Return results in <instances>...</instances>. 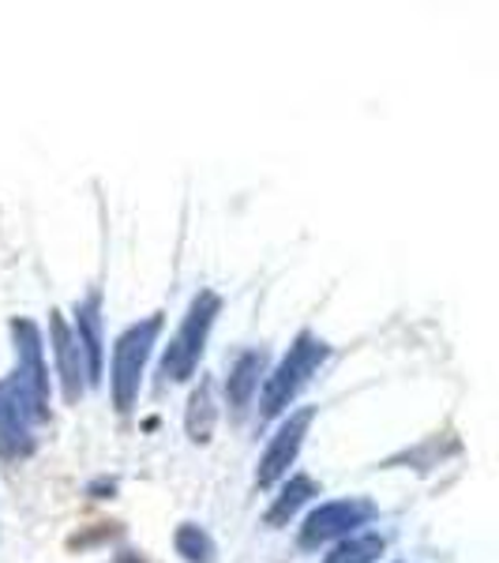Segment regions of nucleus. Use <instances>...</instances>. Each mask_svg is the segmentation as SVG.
Masks as SVG:
<instances>
[{
  "mask_svg": "<svg viewBox=\"0 0 499 563\" xmlns=\"http://www.w3.org/2000/svg\"><path fill=\"white\" fill-rule=\"evenodd\" d=\"M308 424H312V410H301V413L289 417L282 429H278V435L270 440L267 455H263L259 470H256L259 488H267V485H275L278 477H286V470L297 462V451H301V443H304Z\"/></svg>",
  "mask_w": 499,
  "mask_h": 563,
  "instance_id": "423d86ee",
  "label": "nucleus"
},
{
  "mask_svg": "<svg viewBox=\"0 0 499 563\" xmlns=\"http://www.w3.org/2000/svg\"><path fill=\"white\" fill-rule=\"evenodd\" d=\"M218 308H222V301H218V294H211V289H203V294L196 297L185 323H180V331L174 334V342L162 353V368H158L162 379L180 384V379L192 376L199 365V353L207 346V334H211V327H214Z\"/></svg>",
  "mask_w": 499,
  "mask_h": 563,
  "instance_id": "7ed1b4c3",
  "label": "nucleus"
},
{
  "mask_svg": "<svg viewBox=\"0 0 499 563\" xmlns=\"http://www.w3.org/2000/svg\"><path fill=\"white\" fill-rule=\"evenodd\" d=\"M113 563H143L140 556H132V552H121V556H117Z\"/></svg>",
  "mask_w": 499,
  "mask_h": 563,
  "instance_id": "4468645a",
  "label": "nucleus"
},
{
  "mask_svg": "<svg viewBox=\"0 0 499 563\" xmlns=\"http://www.w3.org/2000/svg\"><path fill=\"white\" fill-rule=\"evenodd\" d=\"M308 496H315V481L312 477H304V474H297V477H289V485L282 488V496L275 499V507H270V515H267V522L270 526H282L289 515L297 511V507L304 504Z\"/></svg>",
  "mask_w": 499,
  "mask_h": 563,
  "instance_id": "f8f14e48",
  "label": "nucleus"
},
{
  "mask_svg": "<svg viewBox=\"0 0 499 563\" xmlns=\"http://www.w3.org/2000/svg\"><path fill=\"white\" fill-rule=\"evenodd\" d=\"M12 331L20 339V368L0 379V455L23 459L34 451V424L49 406V379L34 323H12Z\"/></svg>",
  "mask_w": 499,
  "mask_h": 563,
  "instance_id": "f257e3e1",
  "label": "nucleus"
},
{
  "mask_svg": "<svg viewBox=\"0 0 499 563\" xmlns=\"http://www.w3.org/2000/svg\"><path fill=\"white\" fill-rule=\"evenodd\" d=\"M49 331H53V353H57V365H60V379H65V398L68 402H79L84 395V350H79L76 334L68 331V323L60 320V312H49Z\"/></svg>",
  "mask_w": 499,
  "mask_h": 563,
  "instance_id": "0eeeda50",
  "label": "nucleus"
},
{
  "mask_svg": "<svg viewBox=\"0 0 499 563\" xmlns=\"http://www.w3.org/2000/svg\"><path fill=\"white\" fill-rule=\"evenodd\" d=\"M162 331V316H151V320L129 327V331L117 339L113 346V398H117V410L129 413L135 395H140V379L143 368H147L151 346Z\"/></svg>",
  "mask_w": 499,
  "mask_h": 563,
  "instance_id": "20e7f679",
  "label": "nucleus"
},
{
  "mask_svg": "<svg viewBox=\"0 0 499 563\" xmlns=\"http://www.w3.org/2000/svg\"><path fill=\"white\" fill-rule=\"evenodd\" d=\"M326 361V342H320L315 334H301V339L289 346V353L278 361V368L267 376V387H263V398H259V421H270L293 402L297 395L308 387V379L315 376Z\"/></svg>",
  "mask_w": 499,
  "mask_h": 563,
  "instance_id": "f03ea898",
  "label": "nucleus"
},
{
  "mask_svg": "<svg viewBox=\"0 0 499 563\" xmlns=\"http://www.w3.org/2000/svg\"><path fill=\"white\" fill-rule=\"evenodd\" d=\"M177 552L188 563H211L214 544H211V538H207L203 530H199V526H180V530H177Z\"/></svg>",
  "mask_w": 499,
  "mask_h": 563,
  "instance_id": "ddd939ff",
  "label": "nucleus"
},
{
  "mask_svg": "<svg viewBox=\"0 0 499 563\" xmlns=\"http://www.w3.org/2000/svg\"><path fill=\"white\" fill-rule=\"evenodd\" d=\"M263 350H248L237 357V365L230 368V379H225V398H230L233 410H244V406L252 402V395H256L259 387V372H263Z\"/></svg>",
  "mask_w": 499,
  "mask_h": 563,
  "instance_id": "1a4fd4ad",
  "label": "nucleus"
},
{
  "mask_svg": "<svg viewBox=\"0 0 499 563\" xmlns=\"http://www.w3.org/2000/svg\"><path fill=\"white\" fill-rule=\"evenodd\" d=\"M76 342L79 350H87L90 357V379H102V316H98V294L87 297L84 305L76 308Z\"/></svg>",
  "mask_w": 499,
  "mask_h": 563,
  "instance_id": "6e6552de",
  "label": "nucleus"
},
{
  "mask_svg": "<svg viewBox=\"0 0 499 563\" xmlns=\"http://www.w3.org/2000/svg\"><path fill=\"white\" fill-rule=\"evenodd\" d=\"M214 421H218V406H214V384L211 379H203V384L196 387L192 402H188V435H192L196 443H207L214 432Z\"/></svg>",
  "mask_w": 499,
  "mask_h": 563,
  "instance_id": "9d476101",
  "label": "nucleus"
},
{
  "mask_svg": "<svg viewBox=\"0 0 499 563\" xmlns=\"http://www.w3.org/2000/svg\"><path fill=\"white\" fill-rule=\"evenodd\" d=\"M384 549H387V541L379 538V533H357V538L334 544L331 556L323 563H376L384 556Z\"/></svg>",
  "mask_w": 499,
  "mask_h": 563,
  "instance_id": "9b49d317",
  "label": "nucleus"
},
{
  "mask_svg": "<svg viewBox=\"0 0 499 563\" xmlns=\"http://www.w3.org/2000/svg\"><path fill=\"white\" fill-rule=\"evenodd\" d=\"M372 515H376V507H372L368 499H339V504L315 507V511L304 519L301 549H315V544L339 538V533H350L353 526L368 522Z\"/></svg>",
  "mask_w": 499,
  "mask_h": 563,
  "instance_id": "39448f33",
  "label": "nucleus"
}]
</instances>
